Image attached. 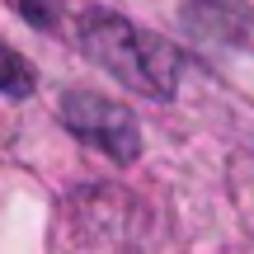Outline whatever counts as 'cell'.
Here are the masks:
<instances>
[{
  "mask_svg": "<svg viewBox=\"0 0 254 254\" xmlns=\"http://www.w3.org/2000/svg\"><path fill=\"white\" fill-rule=\"evenodd\" d=\"M80 47L94 66H104L109 75H118L127 90L146 94V99H174V90H179L184 52L113 9L80 14Z\"/></svg>",
  "mask_w": 254,
  "mask_h": 254,
  "instance_id": "6da1fadb",
  "label": "cell"
},
{
  "mask_svg": "<svg viewBox=\"0 0 254 254\" xmlns=\"http://www.w3.org/2000/svg\"><path fill=\"white\" fill-rule=\"evenodd\" d=\"M62 123L66 132H75L85 146H94L99 155L118 165H132L141 155V127H136L132 109L109 94H94V90H71L62 99Z\"/></svg>",
  "mask_w": 254,
  "mask_h": 254,
  "instance_id": "7a4b0ae2",
  "label": "cell"
},
{
  "mask_svg": "<svg viewBox=\"0 0 254 254\" xmlns=\"http://www.w3.org/2000/svg\"><path fill=\"white\" fill-rule=\"evenodd\" d=\"M179 19L198 43H217V47H240L254 33V9L245 0H189Z\"/></svg>",
  "mask_w": 254,
  "mask_h": 254,
  "instance_id": "3957f363",
  "label": "cell"
},
{
  "mask_svg": "<svg viewBox=\"0 0 254 254\" xmlns=\"http://www.w3.org/2000/svg\"><path fill=\"white\" fill-rule=\"evenodd\" d=\"M28 90H33V66L0 43V94L5 99H24Z\"/></svg>",
  "mask_w": 254,
  "mask_h": 254,
  "instance_id": "277c9868",
  "label": "cell"
},
{
  "mask_svg": "<svg viewBox=\"0 0 254 254\" xmlns=\"http://www.w3.org/2000/svg\"><path fill=\"white\" fill-rule=\"evenodd\" d=\"M19 14H24L28 24H38V28H52V9H47L43 0H19Z\"/></svg>",
  "mask_w": 254,
  "mask_h": 254,
  "instance_id": "5b68a950",
  "label": "cell"
}]
</instances>
